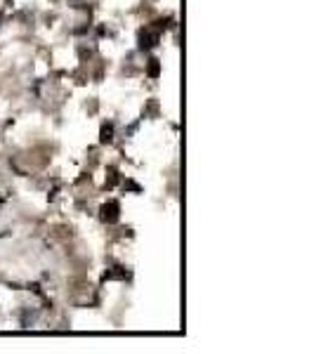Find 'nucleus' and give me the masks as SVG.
<instances>
[{
    "mask_svg": "<svg viewBox=\"0 0 314 354\" xmlns=\"http://www.w3.org/2000/svg\"><path fill=\"white\" fill-rule=\"evenodd\" d=\"M102 215H104V220H109V222H116L118 220V203H109V205H104L102 208Z\"/></svg>",
    "mask_w": 314,
    "mask_h": 354,
    "instance_id": "obj_1",
    "label": "nucleus"
}]
</instances>
